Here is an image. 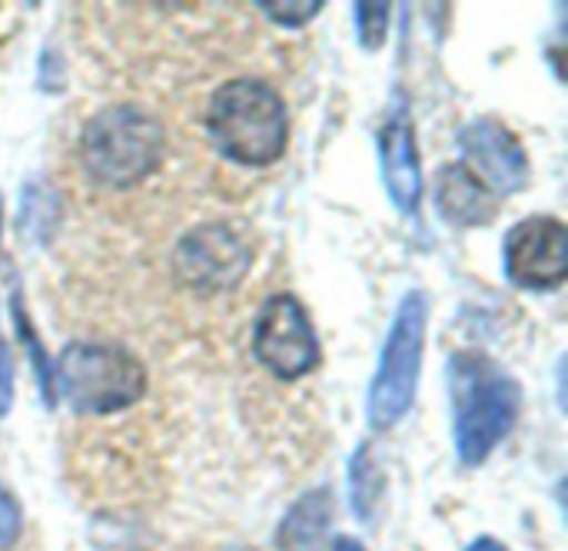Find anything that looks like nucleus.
<instances>
[{
  "label": "nucleus",
  "instance_id": "obj_1",
  "mask_svg": "<svg viewBox=\"0 0 568 551\" xmlns=\"http://www.w3.org/2000/svg\"><path fill=\"white\" fill-rule=\"evenodd\" d=\"M453 449L463 469H483L516 432L523 412L519 379L483 349H456L446 363Z\"/></svg>",
  "mask_w": 568,
  "mask_h": 551
},
{
  "label": "nucleus",
  "instance_id": "obj_2",
  "mask_svg": "<svg viewBox=\"0 0 568 551\" xmlns=\"http://www.w3.org/2000/svg\"><path fill=\"white\" fill-rule=\"evenodd\" d=\"M166 126L143 103L116 100L90 113L77 136L83 176L110 193L143 186L166 163Z\"/></svg>",
  "mask_w": 568,
  "mask_h": 551
},
{
  "label": "nucleus",
  "instance_id": "obj_3",
  "mask_svg": "<svg viewBox=\"0 0 568 551\" xmlns=\"http://www.w3.org/2000/svg\"><path fill=\"white\" fill-rule=\"evenodd\" d=\"M213 150L243 170L276 166L290 150V106L283 93L263 76L223 80L203 113Z\"/></svg>",
  "mask_w": 568,
  "mask_h": 551
},
{
  "label": "nucleus",
  "instance_id": "obj_4",
  "mask_svg": "<svg viewBox=\"0 0 568 551\" xmlns=\"http://www.w3.org/2000/svg\"><path fill=\"white\" fill-rule=\"evenodd\" d=\"M150 373L120 343L73 339L53 356V392L73 416H120L143 402Z\"/></svg>",
  "mask_w": 568,
  "mask_h": 551
},
{
  "label": "nucleus",
  "instance_id": "obj_5",
  "mask_svg": "<svg viewBox=\"0 0 568 551\" xmlns=\"http://www.w3.org/2000/svg\"><path fill=\"white\" fill-rule=\"evenodd\" d=\"M433 299L426 289L403 293L379 346V363L366 392V422L373 432H393L416 406L426 359Z\"/></svg>",
  "mask_w": 568,
  "mask_h": 551
},
{
  "label": "nucleus",
  "instance_id": "obj_6",
  "mask_svg": "<svg viewBox=\"0 0 568 551\" xmlns=\"http://www.w3.org/2000/svg\"><path fill=\"white\" fill-rule=\"evenodd\" d=\"M250 349L256 366L276 382H300L323 363V343L306 303L296 293H273L260 303Z\"/></svg>",
  "mask_w": 568,
  "mask_h": 551
},
{
  "label": "nucleus",
  "instance_id": "obj_7",
  "mask_svg": "<svg viewBox=\"0 0 568 551\" xmlns=\"http://www.w3.org/2000/svg\"><path fill=\"white\" fill-rule=\"evenodd\" d=\"M250 269H253L250 239L220 220L186 229L170 253V273L176 286L200 299H213L240 289Z\"/></svg>",
  "mask_w": 568,
  "mask_h": 551
},
{
  "label": "nucleus",
  "instance_id": "obj_8",
  "mask_svg": "<svg viewBox=\"0 0 568 551\" xmlns=\"http://www.w3.org/2000/svg\"><path fill=\"white\" fill-rule=\"evenodd\" d=\"M503 273L516 289L556 293L568 279V226L552 213L519 220L503 239Z\"/></svg>",
  "mask_w": 568,
  "mask_h": 551
},
{
  "label": "nucleus",
  "instance_id": "obj_9",
  "mask_svg": "<svg viewBox=\"0 0 568 551\" xmlns=\"http://www.w3.org/2000/svg\"><path fill=\"white\" fill-rule=\"evenodd\" d=\"M463 166L496 196H516L529 190L532 180V160L523 143V136L503 123L499 116H473L456 133Z\"/></svg>",
  "mask_w": 568,
  "mask_h": 551
},
{
  "label": "nucleus",
  "instance_id": "obj_10",
  "mask_svg": "<svg viewBox=\"0 0 568 551\" xmlns=\"http://www.w3.org/2000/svg\"><path fill=\"white\" fill-rule=\"evenodd\" d=\"M376 156H379V176H383L386 196L393 200L396 213L406 220H419L426 176H423V156L416 143L413 106L399 90L376 133Z\"/></svg>",
  "mask_w": 568,
  "mask_h": 551
},
{
  "label": "nucleus",
  "instance_id": "obj_11",
  "mask_svg": "<svg viewBox=\"0 0 568 551\" xmlns=\"http://www.w3.org/2000/svg\"><path fill=\"white\" fill-rule=\"evenodd\" d=\"M433 203H436L439 220L453 229H483L496 223L499 206H503L459 160H449L439 166Z\"/></svg>",
  "mask_w": 568,
  "mask_h": 551
},
{
  "label": "nucleus",
  "instance_id": "obj_12",
  "mask_svg": "<svg viewBox=\"0 0 568 551\" xmlns=\"http://www.w3.org/2000/svg\"><path fill=\"white\" fill-rule=\"evenodd\" d=\"M333 522H336V496L329 486H316L283 512L273 532V545L276 551H329Z\"/></svg>",
  "mask_w": 568,
  "mask_h": 551
},
{
  "label": "nucleus",
  "instance_id": "obj_13",
  "mask_svg": "<svg viewBox=\"0 0 568 551\" xmlns=\"http://www.w3.org/2000/svg\"><path fill=\"white\" fill-rule=\"evenodd\" d=\"M60 220H63L60 190L43 176L27 180L23 190H20V206H17V233L30 246H47L57 236Z\"/></svg>",
  "mask_w": 568,
  "mask_h": 551
},
{
  "label": "nucleus",
  "instance_id": "obj_14",
  "mask_svg": "<svg viewBox=\"0 0 568 551\" xmlns=\"http://www.w3.org/2000/svg\"><path fill=\"white\" fill-rule=\"evenodd\" d=\"M10 329L17 336V343L23 346L27 353V363H30V373H33V382H37V392L43 399L47 409H57V392H53V356L47 353V346L40 343L37 336V326L30 323V313H27V303H23V289L20 283L13 279L10 286Z\"/></svg>",
  "mask_w": 568,
  "mask_h": 551
},
{
  "label": "nucleus",
  "instance_id": "obj_15",
  "mask_svg": "<svg viewBox=\"0 0 568 551\" xmlns=\"http://www.w3.org/2000/svg\"><path fill=\"white\" fill-rule=\"evenodd\" d=\"M383 489H386V476L379 469L376 449L369 439H363L349 456V506L363 526H373L376 509L383 502Z\"/></svg>",
  "mask_w": 568,
  "mask_h": 551
},
{
  "label": "nucleus",
  "instance_id": "obj_16",
  "mask_svg": "<svg viewBox=\"0 0 568 551\" xmlns=\"http://www.w3.org/2000/svg\"><path fill=\"white\" fill-rule=\"evenodd\" d=\"M389 23H393V3H353L356 43H359L366 53H376V50L386 47Z\"/></svg>",
  "mask_w": 568,
  "mask_h": 551
},
{
  "label": "nucleus",
  "instance_id": "obj_17",
  "mask_svg": "<svg viewBox=\"0 0 568 551\" xmlns=\"http://www.w3.org/2000/svg\"><path fill=\"white\" fill-rule=\"evenodd\" d=\"M256 10L266 13V20L283 27V30H300V27L313 23L326 10V3L323 0H276V3L273 0H260Z\"/></svg>",
  "mask_w": 568,
  "mask_h": 551
},
{
  "label": "nucleus",
  "instance_id": "obj_18",
  "mask_svg": "<svg viewBox=\"0 0 568 551\" xmlns=\"http://www.w3.org/2000/svg\"><path fill=\"white\" fill-rule=\"evenodd\" d=\"M37 90L47 93V96H57L67 90V60L57 47H43L40 57H37Z\"/></svg>",
  "mask_w": 568,
  "mask_h": 551
},
{
  "label": "nucleus",
  "instance_id": "obj_19",
  "mask_svg": "<svg viewBox=\"0 0 568 551\" xmlns=\"http://www.w3.org/2000/svg\"><path fill=\"white\" fill-rule=\"evenodd\" d=\"M23 535V509L17 496L0 486V551H10Z\"/></svg>",
  "mask_w": 568,
  "mask_h": 551
},
{
  "label": "nucleus",
  "instance_id": "obj_20",
  "mask_svg": "<svg viewBox=\"0 0 568 551\" xmlns=\"http://www.w3.org/2000/svg\"><path fill=\"white\" fill-rule=\"evenodd\" d=\"M13 379H17V363H13V349L10 343L0 336V422L10 416L13 409Z\"/></svg>",
  "mask_w": 568,
  "mask_h": 551
},
{
  "label": "nucleus",
  "instance_id": "obj_21",
  "mask_svg": "<svg viewBox=\"0 0 568 551\" xmlns=\"http://www.w3.org/2000/svg\"><path fill=\"white\" fill-rule=\"evenodd\" d=\"M463 551H509V545L503 539H496V535H479V539H473Z\"/></svg>",
  "mask_w": 568,
  "mask_h": 551
},
{
  "label": "nucleus",
  "instance_id": "obj_22",
  "mask_svg": "<svg viewBox=\"0 0 568 551\" xmlns=\"http://www.w3.org/2000/svg\"><path fill=\"white\" fill-rule=\"evenodd\" d=\"M329 551H366V545L356 542V539H349V535H339V539H333Z\"/></svg>",
  "mask_w": 568,
  "mask_h": 551
},
{
  "label": "nucleus",
  "instance_id": "obj_23",
  "mask_svg": "<svg viewBox=\"0 0 568 551\" xmlns=\"http://www.w3.org/2000/svg\"><path fill=\"white\" fill-rule=\"evenodd\" d=\"M220 551H256V549H250V545H226V549H220Z\"/></svg>",
  "mask_w": 568,
  "mask_h": 551
},
{
  "label": "nucleus",
  "instance_id": "obj_24",
  "mask_svg": "<svg viewBox=\"0 0 568 551\" xmlns=\"http://www.w3.org/2000/svg\"><path fill=\"white\" fill-rule=\"evenodd\" d=\"M0 236H3V193H0Z\"/></svg>",
  "mask_w": 568,
  "mask_h": 551
}]
</instances>
